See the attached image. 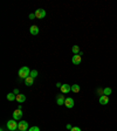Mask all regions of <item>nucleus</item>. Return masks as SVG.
I'll list each match as a JSON object with an SVG mask.
<instances>
[{
    "instance_id": "nucleus-2",
    "label": "nucleus",
    "mask_w": 117,
    "mask_h": 131,
    "mask_svg": "<svg viewBox=\"0 0 117 131\" xmlns=\"http://www.w3.org/2000/svg\"><path fill=\"white\" fill-rule=\"evenodd\" d=\"M18 125H19V123H17L15 119H11L7 122V129L10 131H15L18 129Z\"/></svg>"
},
{
    "instance_id": "nucleus-18",
    "label": "nucleus",
    "mask_w": 117,
    "mask_h": 131,
    "mask_svg": "<svg viewBox=\"0 0 117 131\" xmlns=\"http://www.w3.org/2000/svg\"><path fill=\"white\" fill-rule=\"evenodd\" d=\"M29 76H32L33 78H35L37 76V71L36 70H30V75Z\"/></svg>"
},
{
    "instance_id": "nucleus-17",
    "label": "nucleus",
    "mask_w": 117,
    "mask_h": 131,
    "mask_svg": "<svg viewBox=\"0 0 117 131\" xmlns=\"http://www.w3.org/2000/svg\"><path fill=\"white\" fill-rule=\"evenodd\" d=\"M80 85H79V84H73V85H71V91H73V93H79V91H80Z\"/></svg>"
},
{
    "instance_id": "nucleus-13",
    "label": "nucleus",
    "mask_w": 117,
    "mask_h": 131,
    "mask_svg": "<svg viewBox=\"0 0 117 131\" xmlns=\"http://www.w3.org/2000/svg\"><path fill=\"white\" fill-rule=\"evenodd\" d=\"M17 101L19 102V103H23V102L26 101V96H25V95H22V94L17 95Z\"/></svg>"
},
{
    "instance_id": "nucleus-7",
    "label": "nucleus",
    "mask_w": 117,
    "mask_h": 131,
    "mask_svg": "<svg viewBox=\"0 0 117 131\" xmlns=\"http://www.w3.org/2000/svg\"><path fill=\"white\" fill-rule=\"evenodd\" d=\"M74 104H75V103H74V100L71 97H67V98H66V101H64V105H66L68 109H71V108L74 107Z\"/></svg>"
},
{
    "instance_id": "nucleus-8",
    "label": "nucleus",
    "mask_w": 117,
    "mask_h": 131,
    "mask_svg": "<svg viewBox=\"0 0 117 131\" xmlns=\"http://www.w3.org/2000/svg\"><path fill=\"white\" fill-rule=\"evenodd\" d=\"M70 90H71V85H69V84H62V87H61L62 94H68Z\"/></svg>"
},
{
    "instance_id": "nucleus-3",
    "label": "nucleus",
    "mask_w": 117,
    "mask_h": 131,
    "mask_svg": "<svg viewBox=\"0 0 117 131\" xmlns=\"http://www.w3.org/2000/svg\"><path fill=\"white\" fill-rule=\"evenodd\" d=\"M18 129H19V131H27L28 130V122H26V121L19 122Z\"/></svg>"
},
{
    "instance_id": "nucleus-10",
    "label": "nucleus",
    "mask_w": 117,
    "mask_h": 131,
    "mask_svg": "<svg viewBox=\"0 0 117 131\" xmlns=\"http://www.w3.org/2000/svg\"><path fill=\"white\" fill-rule=\"evenodd\" d=\"M21 117H22V112H21L20 109H18V110H15L13 112V119L18 121V119H20Z\"/></svg>"
},
{
    "instance_id": "nucleus-6",
    "label": "nucleus",
    "mask_w": 117,
    "mask_h": 131,
    "mask_svg": "<svg viewBox=\"0 0 117 131\" xmlns=\"http://www.w3.org/2000/svg\"><path fill=\"white\" fill-rule=\"evenodd\" d=\"M64 101H66V97H64V94H59L56 97V103L59 105H63Z\"/></svg>"
},
{
    "instance_id": "nucleus-24",
    "label": "nucleus",
    "mask_w": 117,
    "mask_h": 131,
    "mask_svg": "<svg viewBox=\"0 0 117 131\" xmlns=\"http://www.w3.org/2000/svg\"><path fill=\"white\" fill-rule=\"evenodd\" d=\"M66 128H67L68 130H71V128H73V126H71L70 124H67V126H66Z\"/></svg>"
},
{
    "instance_id": "nucleus-21",
    "label": "nucleus",
    "mask_w": 117,
    "mask_h": 131,
    "mask_svg": "<svg viewBox=\"0 0 117 131\" xmlns=\"http://www.w3.org/2000/svg\"><path fill=\"white\" fill-rule=\"evenodd\" d=\"M97 93H98V95H100V96L104 95V94H103V89H97Z\"/></svg>"
},
{
    "instance_id": "nucleus-22",
    "label": "nucleus",
    "mask_w": 117,
    "mask_h": 131,
    "mask_svg": "<svg viewBox=\"0 0 117 131\" xmlns=\"http://www.w3.org/2000/svg\"><path fill=\"white\" fill-rule=\"evenodd\" d=\"M34 18H36V17H35V13H32V14H29V19H32V20H33V19H34Z\"/></svg>"
},
{
    "instance_id": "nucleus-16",
    "label": "nucleus",
    "mask_w": 117,
    "mask_h": 131,
    "mask_svg": "<svg viewBox=\"0 0 117 131\" xmlns=\"http://www.w3.org/2000/svg\"><path fill=\"white\" fill-rule=\"evenodd\" d=\"M111 93H112V90H111V88H109V87L103 89V94L105 95V96H110Z\"/></svg>"
},
{
    "instance_id": "nucleus-15",
    "label": "nucleus",
    "mask_w": 117,
    "mask_h": 131,
    "mask_svg": "<svg viewBox=\"0 0 117 131\" xmlns=\"http://www.w3.org/2000/svg\"><path fill=\"white\" fill-rule=\"evenodd\" d=\"M71 51H73L74 55H76V54H80L81 53V52H80V47H79V46H76V45L71 47Z\"/></svg>"
},
{
    "instance_id": "nucleus-20",
    "label": "nucleus",
    "mask_w": 117,
    "mask_h": 131,
    "mask_svg": "<svg viewBox=\"0 0 117 131\" xmlns=\"http://www.w3.org/2000/svg\"><path fill=\"white\" fill-rule=\"evenodd\" d=\"M70 131H82V130H81L79 126H74V128H71V130Z\"/></svg>"
},
{
    "instance_id": "nucleus-9",
    "label": "nucleus",
    "mask_w": 117,
    "mask_h": 131,
    "mask_svg": "<svg viewBox=\"0 0 117 131\" xmlns=\"http://www.w3.org/2000/svg\"><path fill=\"white\" fill-rule=\"evenodd\" d=\"M100 103L102 105H105L109 103V96H105V95H102L100 96Z\"/></svg>"
},
{
    "instance_id": "nucleus-25",
    "label": "nucleus",
    "mask_w": 117,
    "mask_h": 131,
    "mask_svg": "<svg viewBox=\"0 0 117 131\" xmlns=\"http://www.w3.org/2000/svg\"><path fill=\"white\" fill-rule=\"evenodd\" d=\"M14 94L15 95H19V90H18V89H14V91H13Z\"/></svg>"
},
{
    "instance_id": "nucleus-1",
    "label": "nucleus",
    "mask_w": 117,
    "mask_h": 131,
    "mask_svg": "<svg viewBox=\"0 0 117 131\" xmlns=\"http://www.w3.org/2000/svg\"><path fill=\"white\" fill-rule=\"evenodd\" d=\"M18 75H19V77L20 78H27L28 76L30 75V70L28 67H21L20 69H19V73H18Z\"/></svg>"
},
{
    "instance_id": "nucleus-23",
    "label": "nucleus",
    "mask_w": 117,
    "mask_h": 131,
    "mask_svg": "<svg viewBox=\"0 0 117 131\" xmlns=\"http://www.w3.org/2000/svg\"><path fill=\"white\" fill-rule=\"evenodd\" d=\"M56 87H57V88H60V89H61V87H62V83H60V82H57V83H56Z\"/></svg>"
},
{
    "instance_id": "nucleus-11",
    "label": "nucleus",
    "mask_w": 117,
    "mask_h": 131,
    "mask_svg": "<svg viewBox=\"0 0 117 131\" xmlns=\"http://www.w3.org/2000/svg\"><path fill=\"white\" fill-rule=\"evenodd\" d=\"M29 32L32 35H37L39 34V27L37 26H32L29 28Z\"/></svg>"
},
{
    "instance_id": "nucleus-4",
    "label": "nucleus",
    "mask_w": 117,
    "mask_h": 131,
    "mask_svg": "<svg viewBox=\"0 0 117 131\" xmlns=\"http://www.w3.org/2000/svg\"><path fill=\"white\" fill-rule=\"evenodd\" d=\"M35 17H36L37 19H44V18L46 17V11L42 10V8L36 10L35 11Z\"/></svg>"
},
{
    "instance_id": "nucleus-5",
    "label": "nucleus",
    "mask_w": 117,
    "mask_h": 131,
    "mask_svg": "<svg viewBox=\"0 0 117 131\" xmlns=\"http://www.w3.org/2000/svg\"><path fill=\"white\" fill-rule=\"evenodd\" d=\"M71 61H73L74 64H76V66H79V64L82 62V56H81L80 54H76V55H74L73 57H71Z\"/></svg>"
},
{
    "instance_id": "nucleus-19",
    "label": "nucleus",
    "mask_w": 117,
    "mask_h": 131,
    "mask_svg": "<svg viewBox=\"0 0 117 131\" xmlns=\"http://www.w3.org/2000/svg\"><path fill=\"white\" fill-rule=\"evenodd\" d=\"M28 131H40V128L39 126H32V128L28 129Z\"/></svg>"
},
{
    "instance_id": "nucleus-14",
    "label": "nucleus",
    "mask_w": 117,
    "mask_h": 131,
    "mask_svg": "<svg viewBox=\"0 0 117 131\" xmlns=\"http://www.w3.org/2000/svg\"><path fill=\"white\" fill-rule=\"evenodd\" d=\"M7 100H8V101H15V100H17V95L14 94V93L7 94Z\"/></svg>"
},
{
    "instance_id": "nucleus-12",
    "label": "nucleus",
    "mask_w": 117,
    "mask_h": 131,
    "mask_svg": "<svg viewBox=\"0 0 117 131\" xmlns=\"http://www.w3.org/2000/svg\"><path fill=\"white\" fill-rule=\"evenodd\" d=\"M33 82H34V78L32 77V76H28L27 78H25V84L28 85V87H30V85L33 84Z\"/></svg>"
}]
</instances>
